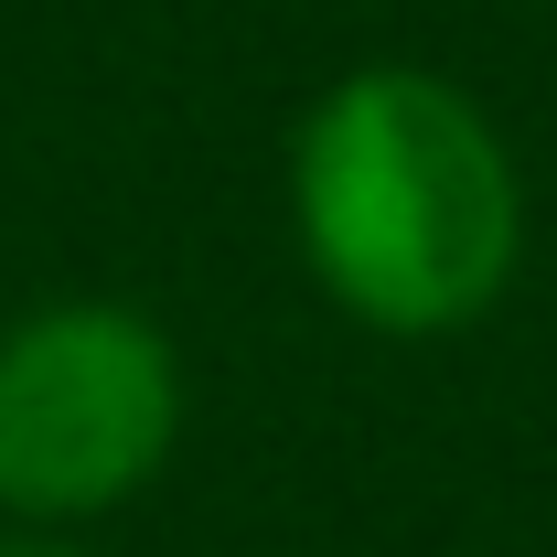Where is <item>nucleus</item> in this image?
I'll return each mask as SVG.
<instances>
[{
	"instance_id": "nucleus-1",
	"label": "nucleus",
	"mask_w": 557,
	"mask_h": 557,
	"mask_svg": "<svg viewBox=\"0 0 557 557\" xmlns=\"http://www.w3.org/2000/svg\"><path fill=\"white\" fill-rule=\"evenodd\" d=\"M289 247L375 344H450L525 269V161L461 75L344 65L289 129Z\"/></svg>"
},
{
	"instance_id": "nucleus-2",
	"label": "nucleus",
	"mask_w": 557,
	"mask_h": 557,
	"mask_svg": "<svg viewBox=\"0 0 557 557\" xmlns=\"http://www.w3.org/2000/svg\"><path fill=\"white\" fill-rule=\"evenodd\" d=\"M183 408V344L139 300H33L22 322H0V525H108L172 472Z\"/></svg>"
},
{
	"instance_id": "nucleus-3",
	"label": "nucleus",
	"mask_w": 557,
	"mask_h": 557,
	"mask_svg": "<svg viewBox=\"0 0 557 557\" xmlns=\"http://www.w3.org/2000/svg\"><path fill=\"white\" fill-rule=\"evenodd\" d=\"M0 557H75V547H65V536H33V525H11V547H0Z\"/></svg>"
}]
</instances>
